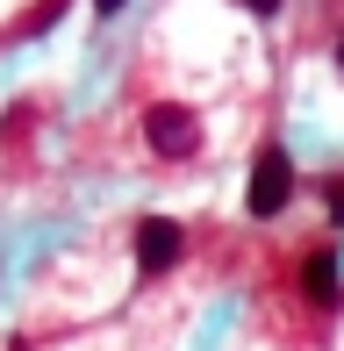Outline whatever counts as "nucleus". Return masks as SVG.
I'll return each mask as SVG.
<instances>
[{"instance_id":"nucleus-4","label":"nucleus","mask_w":344,"mask_h":351,"mask_svg":"<svg viewBox=\"0 0 344 351\" xmlns=\"http://www.w3.org/2000/svg\"><path fill=\"white\" fill-rule=\"evenodd\" d=\"M302 301L323 315V323H330V315L344 308V287H337V251H330V244H316V251L302 258Z\"/></svg>"},{"instance_id":"nucleus-2","label":"nucleus","mask_w":344,"mask_h":351,"mask_svg":"<svg viewBox=\"0 0 344 351\" xmlns=\"http://www.w3.org/2000/svg\"><path fill=\"white\" fill-rule=\"evenodd\" d=\"M294 201V158H287V143H258V158H251V194H244V208H251L258 222H273L280 208Z\"/></svg>"},{"instance_id":"nucleus-5","label":"nucleus","mask_w":344,"mask_h":351,"mask_svg":"<svg viewBox=\"0 0 344 351\" xmlns=\"http://www.w3.org/2000/svg\"><path fill=\"white\" fill-rule=\"evenodd\" d=\"M323 208L344 222V172H330V180H323Z\"/></svg>"},{"instance_id":"nucleus-3","label":"nucleus","mask_w":344,"mask_h":351,"mask_svg":"<svg viewBox=\"0 0 344 351\" xmlns=\"http://www.w3.org/2000/svg\"><path fill=\"white\" fill-rule=\"evenodd\" d=\"M180 251H186V230L172 215H144L136 222V273L144 280H158L165 265H180Z\"/></svg>"},{"instance_id":"nucleus-6","label":"nucleus","mask_w":344,"mask_h":351,"mask_svg":"<svg viewBox=\"0 0 344 351\" xmlns=\"http://www.w3.org/2000/svg\"><path fill=\"white\" fill-rule=\"evenodd\" d=\"M244 8H251L258 22H273V14H280V0H244Z\"/></svg>"},{"instance_id":"nucleus-1","label":"nucleus","mask_w":344,"mask_h":351,"mask_svg":"<svg viewBox=\"0 0 344 351\" xmlns=\"http://www.w3.org/2000/svg\"><path fill=\"white\" fill-rule=\"evenodd\" d=\"M144 143H151V158L186 165V158H201V115L186 101H151L144 108Z\"/></svg>"},{"instance_id":"nucleus-7","label":"nucleus","mask_w":344,"mask_h":351,"mask_svg":"<svg viewBox=\"0 0 344 351\" xmlns=\"http://www.w3.org/2000/svg\"><path fill=\"white\" fill-rule=\"evenodd\" d=\"M93 8H101V14H115V8H122V0H93Z\"/></svg>"}]
</instances>
